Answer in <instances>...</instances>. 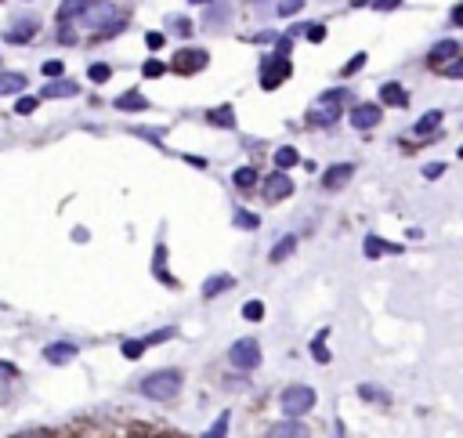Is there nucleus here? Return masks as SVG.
<instances>
[{"instance_id": "obj_1", "label": "nucleus", "mask_w": 463, "mask_h": 438, "mask_svg": "<svg viewBox=\"0 0 463 438\" xmlns=\"http://www.w3.org/2000/svg\"><path fill=\"white\" fill-rule=\"evenodd\" d=\"M182 384H185V377L177 369H156V373H149L138 388L145 398H152V402H171V398L182 395Z\"/></svg>"}, {"instance_id": "obj_2", "label": "nucleus", "mask_w": 463, "mask_h": 438, "mask_svg": "<svg viewBox=\"0 0 463 438\" xmlns=\"http://www.w3.org/2000/svg\"><path fill=\"white\" fill-rule=\"evenodd\" d=\"M279 409L286 417L301 420L304 413H312V409H315V388H308V384H290V388H282Z\"/></svg>"}, {"instance_id": "obj_3", "label": "nucleus", "mask_w": 463, "mask_h": 438, "mask_svg": "<svg viewBox=\"0 0 463 438\" xmlns=\"http://www.w3.org/2000/svg\"><path fill=\"white\" fill-rule=\"evenodd\" d=\"M290 73H293V66H290V55H268V58H261V87L264 91H275V87H282L290 80Z\"/></svg>"}, {"instance_id": "obj_4", "label": "nucleus", "mask_w": 463, "mask_h": 438, "mask_svg": "<svg viewBox=\"0 0 463 438\" xmlns=\"http://www.w3.org/2000/svg\"><path fill=\"white\" fill-rule=\"evenodd\" d=\"M228 363L242 369V373H253L257 366H261V344H257L253 337H242L228 348Z\"/></svg>"}, {"instance_id": "obj_5", "label": "nucleus", "mask_w": 463, "mask_h": 438, "mask_svg": "<svg viewBox=\"0 0 463 438\" xmlns=\"http://www.w3.org/2000/svg\"><path fill=\"white\" fill-rule=\"evenodd\" d=\"M207 62H210V51H203V47H182L174 55V62H171V69L182 73V76H192V73L207 69Z\"/></svg>"}, {"instance_id": "obj_6", "label": "nucleus", "mask_w": 463, "mask_h": 438, "mask_svg": "<svg viewBox=\"0 0 463 438\" xmlns=\"http://www.w3.org/2000/svg\"><path fill=\"white\" fill-rule=\"evenodd\" d=\"M261 192H264V199L268 203H279V199H290L293 196V178L286 174V171H275L264 178V185H261Z\"/></svg>"}, {"instance_id": "obj_7", "label": "nucleus", "mask_w": 463, "mask_h": 438, "mask_svg": "<svg viewBox=\"0 0 463 438\" xmlns=\"http://www.w3.org/2000/svg\"><path fill=\"white\" fill-rule=\"evenodd\" d=\"M116 19V8L109 4V0H95V4H87L84 8V15H80V22L87 25V29H105V25Z\"/></svg>"}, {"instance_id": "obj_8", "label": "nucleus", "mask_w": 463, "mask_h": 438, "mask_svg": "<svg viewBox=\"0 0 463 438\" xmlns=\"http://www.w3.org/2000/svg\"><path fill=\"white\" fill-rule=\"evenodd\" d=\"M380 106L377 101H358V106L351 109V116H347V120H351V127L355 131H373V127L380 123Z\"/></svg>"}, {"instance_id": "obj_9", "label": "nucleus", "mask_w": 463, "mask_h": 438, "mask_svg": "<svg viewBox=\"0 0 463 438\" xmlns=\"http://www.w3.org/2000/svg\"><path fill=\"white\" fill-rule=\"evenodd\" d=\"M76 352H80V344H73V341H55V344H44V363L51 366H66L76 358Z\"/></svg>"}, {"instance_id": "obj_10", "label": "nucleus", "mask_w": 463, "mask_h": 438, "mask_svg": "<svg viewBox=\"0 0 463 438\" xmlns=\"http://www.w3.org/2000/svg\"><path fill=\"white\" fill-rule=\"evenodd\" d=\"M456 55H460V44L453 40V36H445V40L431 44V51H427V66H431V69H442L445 62H453Z\"/></svg>"}, {"instance_id": "obj_11", "label": "nucleus", "mask_w": 463, "mask_h": 438, "mask_svg": "<svg viewBox=\"0 0 463 438\" xmlns=\"http://www.w3.org/2000/svg\"><path fill=\"white\" fill-rule=\"evenodd\" d=\"M351 178H355V163H333L329 171L323 174V188L326 192H340Z\"/></svg>"}, {"instance_id": "obj_12", "label": "nucleus", "mask_w": 463, "mask_h": 438, "mask_svg": "<svg viewBox=\"0 0 463 438\" xmlns=\"http://www.w3.org/2000/svg\"><path fill=\"white\" fill-rule=\"evenodd\" d=\"M36 29H40V22H36V19H15V22L8 25L4 40L8 44H29L33 36H36Z\"/></svg>"}, {"instance_id": "obj_13", "label": "nucleus", "mask_w": 463, "mask_h": 438, "mask_svg": "<svg viewBox=\"0 0 463 438\" xmlns=\"http://www.w3.org/2000/svg\"><path fill=\"white\" fill-rule=\"evenodd\" d=\"M340 120V101H323L318 98V106L308 112V123L312 127H333Z\"/></svg>"}, {"instance_id": "obj_14", "label": "nucleus", "mask_w": 463, "mask_h": 438, "mask_svg": "<svg viewBox=\"0 0 463 438\" xmlns=\"http://www.w3.org/2000/svg\"><path fill=\"white\" fill-rule=\"evenodd\" d=\"M380 106H391V109H405V106H409V91H405L402 84H395V80L380 84Z\"/></svg>"}, {"instance_id": "obj_15", "label": "nucleus", "mask_w": 463, "mask_h": 438, "mask_svg": "<svg viewBox=\"0 0 463 438\" xmlns=\"http://www.w3.org/2000/svg\"><path fill=\"white\" fill-rule=\"evenodd\" d=\"M80 95V84L76 80H66V76H55L51 84H44L40 98H76Z\"/></svg>"}, {"instance_id": "obj_16", "label": "nucleus", "mask_w": 463, "mask_h": 438, "mask_svg": "<svg viewBox=\"0 0 463 438\" xmlns=\"http://www.w3.org/2000/svg\"><path fill=\"white\" fill-rule=\"evenodd\" d=\"M384 254H402V247H398V243H384L380 236H366V257L369 261H377V257H384Z\"/></svg>"}, {"instance_id": "obj_17", "label": "nucleus", "mask_w": 463, "mask_h": 438, "mask_svg": "<svg viewBox=\"0 0 463 438\" xmlns=\"http://www.w3.org/2000/svg\"><path fill=\"white\" fill-rule=\"evenodd\" d=\"M228 19H232V8L225 4V0H210V4H207V25H210V29L228 25Z\"/></svg>"}, {"instance_id": "obj_18", "label": "nucleus", "mask_w": 463, "mask_h": 438, "mask_svg": "<svg viewBox=\"0 0 463 438\" xmlns=\"http://www.w3.org/2000/svg\"><path fill=\"white\" fill-rule=\"evenodd\" d=\"M442 127V109H431V112H423L420 120L413 123V134L416 138H427V134H434Z\"/></svg>"}, {"instance_id": "obj_19", "label": "nucleus", "mask_w": 463, "mask_h": 438, "mask_svg": "<svg viewBox=\"0 0 463 438\" xmlns=\"http://www.w3.org/2000/svg\"><path fill=\"white\" fill-rule=\"evenodd\" d=\"M268 438H308V428H304V424L301 420H282V424H275V428L272 431H268Z\"/></svg>"}, {"instance_id": "obj_20", "label": "nucleus", "mask_w": 463, "mask_h": 438, "mask_svg": "<svg viewBox=\"0 0 463 438\" xmlns=\"http://www.w3.org/2000/svg\"><path fill=\"white\" fill-rule=\"evenodd\" d=\"M112 106L120 109V112H145V109H149V98H145V95H138V91H127V95L116 98Z\"/></svg>"}, {"instance_id": "obj_21", "label": "nucleus", "mask_w": 463, "mask_h": 438, "mask_svg": "<svg viewBox=\"0 0 463 438\" xmlns=\"http://www.w3.org/2000/svg\"><path fill=\"white\" fill-rule=\"evenodd\" d=\"M293 250H297V236L290 232V236H282V239L275 243V247H272V254H268V261H272V265H279V261H286V257H293Z\"/></svg>"}, {"instance_id": "obj_22", "label": "nucleus", "mask_w": 463, "mask_h": 438, "mask_svg": "<svg viewBox=\"0 0 463 438\" xmlns=\"http://www.w3.org/2000/svg\"><path fill=\"white\" fill-rule=\"evenodd\" d=\"M232 287H236V279H232L228 272L210 276L207 282H203V297H217V293H225V290H232Z\"/></svg>"}, {"instance_id": "obj_23", "label": "nucleus", "mask_w": 463, "mask_h": 438, "mask_svg": "<svg viewBox=\"0 0 463 438\" xmlns=\"http://www.w3.org/2000/svg\"><path fill=\"white\" fill-rule=\"evenodd\" d=\"M207 120H210L214 127H221V131H236V109H232V106H217V109H210Z\"/></svg>"}, {"instance_id": "obj_24", "label": "nucleus", "mask_w": 463, "mask_h": 438, "mask_svg": "<svg viewBox=\"0 0 463 438\" xmlns=\"http://www.w3.org/2000/svg\"><path fill=\"white\" fill-rule=\"evenodd\" d=\"M358 398L362 402H373V406H388L391 402V395L380 388V384H358Z\"/></svg>"}, {"instance_id": "obj_25", "label": "nucleus", "mask_w": 463, "mask_h": 438, "mask_svg": "<svg viewBox=\"0 0 463 438\" xmlns=\"http://www.w3.org/2000/svg\"><path fill=\"white\" fill-rule=\"evenodd\" d=\"M25 91V73H0V98Z\"/></svg>"}, {"instance_id": "obj_26", "label": "nucleus", "mask_w": 463, "mask_h": 438, "mask_svg": "<svg viewBox=\"0 0 463 438\" xmlns=\"http://www.w3.org/2000/svg\"><path fill=\"white\" fill-rule=\"evenodd\" d=\"M152 257H156V261H152V272H156L166 287H177V279L166 272V247H163V243H156V254H152Z\"/></svg>"}, {"instance_id": "obj_27", "label": "nucleus", "mask_w": 463, "mask_h": 438, "mask_svg": "<svg viewBox=\"0 0 463 438\" xmlns=\"http://www.w3.org/2000/svg\"><path fill=\"white\" fill-rule=\"evenodd\" d=\"M91 4V0H62V8L55 11V19L58 22H69V19H80L84 15V8Z\"/></svg>"}, {"instance_id": "obj_28", "label": "nucleus", "mask_w": 463, "mask_h": 438, "mask_svg": "<svg viewBox=\"0 0 463 438\" xmlns=\"http://www.w3.org/2000/svg\"><path fill=\"white\" fill-rule=\"evenodd\" d=\"M326 337H329V330H318L315 333V341H312V358L318 366H326L329 363V348H326Z\"/></svg>"}, {"instance_id": "obj_29", "label": "nucleus", "mask_w": 463, "mask_h": 438, "mask_svg": "<svg viewBox=\"0 0 463 438\" xmlns=\"http://www.w3.org/2000/svg\"><path fill=\"white\" fill-rule=\"evenodd\" d=\"M297 163H301V152L293 149V145L275 149V167H279V171H290V167H297Z\"/></svg>"}, {"instance_id": "obj_30", "label": "nucleus", "mask_w": 463, "mask_h": 438, "mask_svg": "<svg viewBox=\"0 0 463 438\" xmlns=\"http://www.w3.org/2000/svg\"><path fill=\"white\" fill-rule=\"evenodd\" d=\"M192 29H196V25H192L188 15H171L166 19V33H174V36H192Z\"/></svg>"}, {"instance_id": "obj_31", "label": "nucleus", "mask_w": 463, "mask_h": 438, "mask_svg": "<svg viewBox=\"0 0 463 438\" xmlns=\"http://www.w3.org/2000/svg\"><path fill=\"white\" fill-rule=\"evenodd\" d=\"M232 185L242 188V192H250V188L257 185V171H253V167H239V171L232 174Z\"/></svg>"}, {"instance_id": "obj_32", "label": "nucleus", "mask_w": 463, "mask_h": 438, "mask_svg": "<svg viewBox=\"0 0 463 438\" xmlns=\"http://www.w3.org/2000/svg\"><path fill=\"white\" fill-rule=\"evenodd\" d=\"M228 424H232V413H228V409H221V417H217V420L210 424L203 438H228Z\"/></svg>"}, {"instance_id": "obj_33", "label": "nucleus", "mask_w": 463, "mask_h": 438, "mask_svg": "<svg viewBox=\"0 0 463 438\" xmlns=\"http://www.w3.org/2000/svg\"><path fill=\"white\" fill-rule=\"evenodd\" d=\"M366 62H369V55H366V51H358V55H351V58H347V62H344V69H340V76H355L358 69H366Z\"/></svg>"}, {"instance_id": "obj_34", "label": "nucleus", "mask_w": 463, "mask_h": 438, "mask_svg": "<svg viewBox=\"0 0 463 438\" xmlns=\"http://www.w3.org/2000/svg\"><path fill=\"white\" fill-rule=\"evenodd\" d=\"M123 29H127V15H116L105 29H98V36H101V40H112V36H120Z\"/></svg>"}, {"instance_id": "obj_35", "label": "nucleus", "mask_w": 463, "mask_h": 438, "mask_svg": "<svg viewBox=\"0 0 463 438\" xmlns=\"http://www.w3.org/2000/svg\"><path fill=\"white\" fill-rule=\"evenodd\" d=\"M87 76H91V84H105L109 76H112V66H109V62H91Z\"/></svg>"}, {"instance_id": "obj_36", "label": "nucleus", "mask_w": 463, "mask_h": 438, "mask_svg": "<svg viewBox=\"0 0 463 438\" xmlns=\"http://www.w3.org/2000/svg\"><path fill=\"white\" fill-rule=\"evenodd\" d=\"M120 352H123V358H131V363H134V358H141V355H145V341H123L120 344Z\"/></svg>"}, {"instance_id": "obj_37", "label": "nucleus", "mask_w": 463, "mask_h": 438, "mask_svg": "<svg viewBox=\"0 0 463 438\" xmlns=\"http://www.w3.org/2000/svg\"><path fill=\"white\" fill-rule=\"evenodd\" d=\"M242 319L261 323V319H264V301H247V304H242Z\"/></svg>"}, {"instance_id": "obj_38", "label": "nucleus", "mask_w": 463, "mask_h": 438, "mask_svg": "<svg viewBox=\"0 0 463 438\" xmlns=\"http://www.w3.org/2000/svg\"><path fill=\"white\" fill-rule=\"evenodd\" d=\"M163 73H166V66H163L160 58H149L145 66H141V76H145V80H160Z\"/></svg>"}, {"instance_id": "obj_39", "label": "nucleus", "mask_w": 463, "mask_h": 438, "mask_svg": "<svg viewBox=\"0 0 463 438\" xmlns=\"http://www.w3.org/2000/svg\"><path fill=\"white\" fill-rule=\"evenodd\" d=\"M304 8V0H279V8H275V15L279 19H293L297 11Z\"/></svg>"}, {"instance_id": "obj_40", "label": "nucleus", "mask_w": 463, "mask_h": 438, "mask_svg": "<svg viewBox=\"0 0 463 438\" xmlns=\"http://www.w3.org/2000/svg\"><path fill=\"white\" fill-rule=\"evenodd\" d=\"M36 106H40V98H33V95H22V98L15 101V112H18V116H33V112H36Z\"/></svg>"}, {"instance_id": "obj_41", "label": "nucleus", "mask_w": 463, "mask_h": 438, "mask_svg": "<svg viewBox=\"0 0 463 438\" xmlns=\"http://www.w3.org/2000/svg\"><path fill=\"white\" fill-rule=\"evenodd\" d=\"M438 73H442V76H449V80H463V58L456 55L453 62H445V66H442Z\"/></svg>"}, {"instance_id": "obj_42", "label": "nucleus", "mask_w": 463, "mask_h": 438, "mask_svg": "<svg viewBox=\"0 0 463 438\" xmlns=\"http://www.w3.org/2000/svg\"><path fill=\"white\" fill-rule=\"evenodd\" d=\"M236 225H239V228H247V232H253L257 225H261V217L250 214V210H236Z\"/></svg>"}, {"instance_id": "obj_43", "label": "nucleus", "mask_w": 463, "mask_h": 438, "mask_svg": "<svg viewBox=\"0 0 463 438\" xmlns=\"http://www.w3.org/2000/svg\"><path fill=\"white\" fill-rule=\"evenodd\" d=\"M40 69H44V76H51V80H55V76H62V73H66V62H62V58H47Z\"/></svg>"}, {"instance_id": "obj_44", "label": "nucleus", "mask_w": 463, "mask_h": 438, "mask_svg": "<svg viewBox=\"0 0 463 438\" xmlns=\"http://www.w3.org/2000/svg\"><path fill=\"white\" fill-rule=\"evenodd\" d=\"M145 44H149V51H160V47L166 44V33H160V29H149V33H145Z\"/></svg>"}, {"instance_id": "obj_45", "label": "nucleus", "mask_w": 463, "mask_h": 438, "mask_svg": "<svg viewBox=\"0 0 463 438\" xmlns=\"http://www.w3.org/2000/svg\"><path fill=\"white\" fill-rule=\"evenodd\" d=\"M171 337H174V330H171V326H166V330H156V333H149V337H145V348L163 344V341H171Z\"/></svg>"}, {"instance_id": "obj_46", "label": "nucleus", "mask_w": 463, "mask_h": 438, "mask_svg": "<svg viewBox=\"0 0 463 438\" xmlns=\"http://www.w3.org/2000/svg\"><path fill=\"white\" fill-rule=\"evenodd\" d=\"M442 174H445V163H427L423 167V178H427V182H438Z\"/></svg>"}, {"instance_id": "obj_47", "label": "nucleus", "mask_w": 463, "mask_h": 438, "mask_svg": "<svg viewBox=\"0 0 463 438\" xmlns=\"http://www.w3.org/2000/svg\"><path fill=\"white\" fill-rule=\"evenodd\" d=\"M134 134H141V138H149L152 145H163V134L160 131H149V127H134Z\"/></svg>"}, {"instance_id": "obj_48", "label": "nucleus", "mask_w": 463, "mask_h": 438, "mask_svg": "<svg viewBox=\"0 0 463 438\" xmlns=\"http://www.w3.org/2000/svg\"><path fill=\"white\" fill-rule=\"evenodd\" d=\"M58 44H76V33L69 29V22H62V29H58Z\"/></svg>"}, {"instance_id": "obj_49", "label": "nucleus", "mask_w": 463, "mask_h": 438, "mask_svg": "<svg viewBox=\"0 0 463 438\" xmlns=\"http://www.w3.org/2000/svg\"><path fill=\"white\" fill-rule=\"evenodd\" d=\"M290 47H293V36L290 33L279 36V40H275V55H290Z\"/></svg>"}, {"instance_id": "obj_50", "label": "nucleus", "mask_w": 463, "mask_h": 438, "mask_svg": "<svg viewBox=\"0 0 463 438\" xmlns=\"http://www.w3.org/2000/svg\"><path fill=\"white\" fill-rule=\"evenodd\" d=\"M369 8H377V11H395V8H402V0H373Z\"/></svg>"}, {"instance_id": "obj_51", "label": "nucleus", "mask_w": 463, "mask_h": 438, "mask_svg": "<svg viewBox=\"0 0 463 438\" xmlns=\"http://www.w3.org/2000/svg\"><path fill=\"white\" fill-rule=\"evenodd\" d=\"M449 22H453L456 29H463V0H460V4H456L453 11H449Z\"/></svg>"}, {"instance_id": "obj_52", "label": "nucleus", "mask_w": 463, "mask_h": 438, "mask_svg": "<svg viewBox=\"0 0 463 438\" xmlns=\"http://www.w3.org/2000/svg\"><path fill=\"white\" fill-rule=\"evenodd\" d=\"M15 366H11V363H0V380H11V377H15Z\"/></svg>"}, {"instance_id": "obj_53", "label": "nucleus", "mask_w": 463, "mask_h": 438, "mask_svg": "<svg viewBox=\"0 0 463 438\" xmlns=\"http://www.w3.org/2000/svg\"><path fill=\"white\" fill-rule=\"evenodd\" d=\"M18 438H44L40 431H25V435H18Z\"/></svg>"}, {"instance_id": "obj_54", "label": "nucleus", "mask_w": 463, "mask_h": 438, "mask_svg": "<svg viewBox=\"0 0 463 438\" xmlns=\"http://www.w3.org/2000/svg\"><path fill=\"white\" fill-rule=\"evenodd\" d=\"M373 4V0H355V8H369Z\"/></svg>"}, {"instance_id": "obj_55", "label": "nucleus", "mask_w": 463, "mask_h": 438, "mask_svg": "<svg viewBox=\"0 0 463 438\" xmlns=\"http://www.w3.org/2000/svg\"><path fill=\"white\" fill-rule=\"evenodd\" d=\"M188 4H210V0H188Z\"/></svg>"}, {"instance_id": "obj_56", "label": "nucleus", "mask_w": 463, "mask_h": 438, "mask_svg": "<svg viewBox=\"0 0 463 438\" xmlns=\"http://www.w3.org/2000/svg\"><path fill=\"white\" fill-rule=\"evenodd\" d=\"M456 156H460V160H463V145H460V152H456Z\"/></svg>"}, {"instance_id": "obj_57", "label": "nucleus", "mask_w": 463, "mask_h": 438, "mask_svg": "<svg viewBox=\"0 0 463 438\" xmlns=\"http://www.w3.org/2000/svg\"><path fill=\"white\" fill-rule=\"evenodd\" d=\"M247 4H257V0H247Z\"/></svg>"}]
</instances>
